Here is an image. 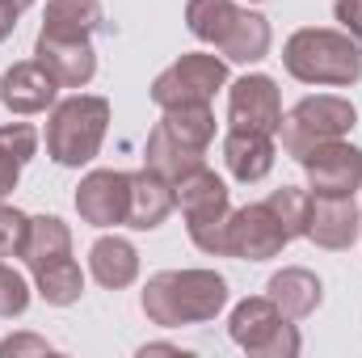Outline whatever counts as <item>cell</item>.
<instances>
[{
    "instance_id": "obj_1",
    "label": "cell",
    "mask_w": 362,
    "mask_h": 358,
    "mask_svg": "<svg viewBox=\"0 0 362 358\" xmlns=\"http://www.w3.org/2000/svg\"><path fill=\"white\" fill-rule=\"evenodd\" d=\"M228 282L215 270H160L144 287V316L160 329L206 325L223 312Z\"/></svg>"
},
{
    "instance_id": "obj_2",
    "label": "cell",
    "mask_w": 362,
    "mask_h": 358,
    "mask_svg": "<svg viewBox=\"0 0 362 358\" xmlns=\"http://www.w3.org/2000/svg\"><path fill=\"white\" fill-rule=\"evenodd\" d=\"M282 68L303 85H333L350 89L362 81V42L346 30H295L282 47Z\"/></svg>"
},
{
    "instance_id": "obj_3",
    "label": "cell",
    "mask_w": 362,
    "mask_h": 358,
    "mask_svg": "<svg viewBox=\"0 0 362 358\" xmlns=\"http://www.w3.org/2000/svg\"><path fill=\"white\" fill-rule=\"evenodd\" d=\"M110 127V101L105 97H89L76 93L68 101H59L47 118V156L64 169H81L101 152Z\"/></svg>"
},
{
    "instance_id": "obj_4",
    "label": "cell",
    "mask_w": 362,
    "mask_h": 358,
    "mask_svg": "<svg viewBox=\"0 0 362 358\" xmlns=\"http://www.w3.org/2000/svg\"><path fill=\"white\" fill-rule=\"evenodd\" d=\"M358 122V110L354 101L346 97H333V93H316V97H303L278 127L282 135V152L303 161L316 144H329V139H341L346 131H354Z\"/></svg>"
},
{
    "instance_id": "obj_5",
    "label": "cell",
    "mask_w": 362,
    "mask_h": 358,
    "mask_svg": "<svg viewBox=\"0 0 362 358\" xmlns=\"http://www.w3.org/2000/svg\"><path fill=\"white\" fill-rule=\"evenodd\" d=\"M228 333L232 342L253 358H295L299 354V329L274 308L270 295H249L232 308V321H228Z\"/></svg>"
},
{
    "instance_id": "obj_6",
    "label": "cell",
    "mask_w": 362,
    "mask_h": 358,
    "mask_svg": "<svg viewBox=\"0 0 362 358\" xmlns=\"http://www.w3.org/2000/svg\"><path fill=\"white\" fill-rule=\"evenodd\" d=\"M228 85V64L206 55V51H189L177 64H169L156 81H152V101L160 110L173 105H211V97Z\"/></svg>"
},
{
    "instance_id": "obj_7",
    "label": "cell",
    "mask_w": 362,
    "mask_h": 358,
    "mask_svg": "<svg viewBox=\"0 0 362 358\" xmlns=\"http://www.w3.org/2000/svg\"><path fill=\"white\" fill-rule=\"evenodd\" d=\"M299 165L308 173V194L312 198H354L362 190V152L346 139L316 144Z\"/></svg>"
},
{
    "instance_id": "obj_8",
    "label": "cell",
    "mask_w": 362,
    "mask_h": 358,
    "mask_svg": "<svg viewBox=\"0 0 362 358\" xmlns=\"http://www.w3.org/2000/svg\"><path fill=\"white\" fill-rule=\"evenodd\" d=\"M286 241L291 236L282 232V224L270 211V202H249V207L232 211V219H228V258L266 262V258L282 253Z\"/></svg>"
},
{
    "instance_id": "obj_9",
    "label": "cell",
    "mask_w": 362,
    "mask_h": 358,
    "mask_svg": "<svg viewBox=\"0 0 362 358\" xmlns=\"http://www.w3.org/2000/svg\"><path fill=\"white\" fill-rule=\"evenodd\" d=\"M34 59L55 76L59 89H85L93 76H97V51H93L89 38H81V34H51V30H38Z\"/></svg>"
},
{
    "instance_id": "obj_10",
    "label": "cell",
    "mask_w": 362,
    "mask_h": 358,
    "mask_svg": "<svg viewBox=\"0 0 362 358\" xmlns=\"http://www.w3.org/2000/svg\"><path fill=\"white\" fill-rule=\"evenodd\" d=\"M228 122H232V127H245V131L278 135V127H282V97H278V85H274L270 76H262V72L240 76V81L228 89Z\"/></svg>"
},
{
    "instance_id": "obj_11",
    "label": "cell",
    "mask_w": 362,
    "mask_h": 358,
    "mask_svg": "<svg viewBox=\"0 0 362 358\" xmlns=\"http://www.w3.org/2000/svg\"><path fill=\"white\" fill-rule=\"evenodd\" d=\"M76 211L93 228L127 224V173L118 169H93L76 185Z\"/></svg>"
},
{
    "instance_id": "obj_12",
    "label": "cell",
    "mask_w": 362,
    "mask_h": 358,
    "mask_svg": "<svg viewBox=\"0 0 362 358\" xmlns=\"http://www.w3.org/2000/svg\"><path fill=\"white\" fill-rule=\"evenodd\" d=\"M177 207L173 181L152 173L148 165L139 173H127V228L135 232H152L169 219V211Z\"/></svg>"
},
{
    "instance_id": "obj_13",
    "label": "cell",
    "mask_w": 362,
    "mask_h": 358,
    "mask_svg": "<svg viewBox=\"0 0 362 358\" xmlns=\"http://www.w3.org/2000/svg\"><path fill=\"white\" fill-rule=\"evenodd\" d=\"M55 76L38 64V59H25V64H13L4 76H0V105L13 110V114H42L55 105Z\"/></svg>"
},
{
    "instance_id": "obj_14",
    "label": "cell",
    "mask_w": 362,
    "mask_h": 358,
    "mask_svg": "<svg viewBox=\"0 0 362 358\" xmlns=\"http://www.w3.org/2000/svg\"><path fill=\"white\" fill-rule=\"evenodd\" d=\"M362 211L354 198H312V219H308V241H316L320 249H350L358 241Z\"/></svg>"
},
{
    "instance_id": "obj_15",
    "label": "cell",
    "mask_w": 362,
    "mask_h": 358,
    "mask_svg": "<svg viewBox=\"0 0 362 358\" xmlns=\"http://www.w3.org/2000/svg\"><path fill=\"white\" fill-rule=\"evenodd\" d=\"M274 135L266 131H245V127H232L228 139H223V161H228V173L236 181H262L274 169Z\"/></svg>"
},
{
    "instance_id": "obj_16",
    "label": "cell",
    "mask_w": 362,
    "mask_h": 358,
    "mask_svg": "<svg viewBox=\"0 0 362 358\" xmlns=\"http://www.w3.org/2000/svg\"><path fill=\"white\" fill-rule=\"evenodd\" d=\"M266 295L274 299V308H278L286 321H303V316H312V312L320 308L325 287H320V278H316L312 270L286 266L266 282Z\"/></svg>"
},
{
    "instance_id": "obj_17",
    "label": "cell",
    "mask_w": 362,
    "mask_h": 358,
    "mask_svg": "<svg viewBox=\"0 0 362 358\" xmlns=\"http://www.w3.org/2000/svg\"><path fill=\"white\" fill-rule=\"evenodd\" d=\"M270 21L262 17V13H249V8H240L236 17H232V25L223 30V38L215 42V51L223 55V59H232V64H257V59H266L270 55Z\"/></svg>"
},
{
    "instance_id": "obj_18",
    "label": "cell",
    "mask_w": 362,
    "mask_h": 358,
    "mask_svg": "<svg viewBox=\"0 0 362 358\" xmlns=\"http://www.w3.org/2000/svg\"><path fill=\"white\" fill-rule=\"evenodd\" d=\"M89 270L105 291H122L139 278V253L127 236H101L89 249Z\"/></svg>"
},
{
    "instance_id": "obj_19",
    "label": "cell",
    "mask_w": 362,
    "mask_h": 358,
    "mask_svg": "<svg viewBox=\"0 0 362 358\" xmlns=\"http://www.w3.org/2000/svg\"><path fill=\"white\" fill-rule=\"evenodd\" d=\"M173 194H177V207H181V215H185V224H189V219H202V215H215V211H223V207H232V202H228V185H223V178H215L206 165H198V169H189L185 178L173 181Z\"/></svg>"
},
{
    "instance_id": "obj_20",
    "label": "cell",
    "mask_w": 362,
    "mask_h": 358,
    "mask_svg": "<svg viewBox=\"0 0 362 358\" xmlns=\"http://www.w3.org/2000/svg\"><path fill=\"white\" fill-rule=\"evenodd\" d=\"M59 258H72V232L59 215H34L30 219V232H25V249H21V262L30 270H42Z\"/></svg>"
},
{
    "instance_id": "obj_21",
    "label": "cell",
    "mask_w": 362,
    "mask_h": 358,
    "mask_svg": "<svg viewBox=\"0 0 362 358\" xmlns=\"http://www.w3.org/2000/svg\"><path fill=\"white\" fill-rule=\"evenodd\" d=\"M144 156H148V169L152 173H160V178L177 181L185 178L189 169H198V165H206L202 156L206 152H194V148H185V144H177L160 122L152 127V135H148V148H144Z\"/></svg>"
},
{
    "instance_id": "obj_22",
    "label": "cell",
    "mask_w": 362,
    "mask_h": 358,
    "mask_svg": "<svg viewBox=\"0 0 362 358\" xmlns=\"http://www.w3.org/2000/svg\"><path fill=\"white\" fill-rule=\"evenodd\" d=\"M34 152H38V131L30 122L0 127V198L17 190V178H21V169Z\"/></svg>"
},
{
    "instance_id": "obj_23",
    "label": "cell",
    "mask_w": 362,
    "mask_h": 358,
    "mask_svg": "<svg viewBox=\"0 0 362 358\" xmlns=\"http://www.w3.org/2000/svg\"><path fill=\"white\" fill-rule=\"evenodd\" d=\"M101 25H105L101 0H47L42 30H51V34H81V38H93Z\"/></svg>"
},
{
    "instance_id": "obj_24",
    "label": "cell",
    "mask_w": 362,
    "mask_h": 358,
    "mask_svg": "<svg viewBox=\"0 0 362 358\" xmlns=\"http://www.w3.org/2000/svg\"><path fill=\"white\" fill-rule=\"evenodd\" d=\"M160 127L177 144L194 148V152H206L211 139H215V114H211V105H173V110H165Z\"/></svg>"
},
{
    "instance_id": "obj_25",
    "label": "cell",
    "mask_w": 362,
    "mask_h": 358,
    "mask_svg": "<svg viewBox=\"0 0 362 358\" xmlns=\"http://www.w3.org/2000/svg\"><path fill=\"white\" fill-rule=\"evenodd\" d=\"M34 287H38V295L51 308H72L81 299V291H85V274H81V266L72 258H59L51 266L34 270Z\"/></svg>"
},
{
    "instance_id": "obj_26",
    "label": "cell",
    "mask_w": 362,
    "mask_h": 358,
    "mask_svg": "<svg viewBox=\"0 0 362 358\" xmlns=\"http://www.w3.org/2000/svg\"><path fill=\"white\" fill-rule=\"evenodd\" d=\"M240 8L232 4V0H189L185 4V25H189V34L198 38V42H219L223 38V30L232 25V17H236Z\"/></svg>"
},
{
    "instance_id": "obj_27",
    "label": "cell",
    "mask_w": 362,
    "mask_h": 358,
    "mask_svg": "<svg viewBox=\"0 0 362 358\" xmlns=\"http://www.w3.org/2000/svg\"><path fill=\"white\" fill-rule=\"evenodd\" d=\"M270 211L278 215V224H282V232L295 241V236H308V219H312V194L308 190H299V185H282V190H274L270 198Z\"/></svg>"
},
{
    "instance_id": "obj_28",
    "label": "cell",
    "mask_w": 362,
    "mask_h": 358,
    "mask_svg": "<svg viewBox=\"0 0 362 358\" xmlns=\"http://www.w3.org/2000/svg\"><path fill=\"white\" fill-rule=\"evenodd\" d=\"M228 219H232V207L215 211V215H202V219H189V241L211 253V258H228Z\"/></svg>"
},
{
    "instance_id": "obj_29",
    "label": "cell",
    "mask_w": 362,
    "mask_h": 358,
    "mask_svg": "<svg viewBox=\"0 0 362 358\" xmlns=\"http://www.w3.org/2000/svg\"><path fill=\"white\" fill-rule=\"evenodd\" d=\"M25 308H30V282H25L13 266L0 262V316L13 321V316H21Z\"/></svg>"
},
{
    "instance_id": "obj_30",
    "label": "cell",
    "mask_w": 362,
    "mask_h": 358,
    "mask_svg": "<svg viewBox=\"0 0 362 358\" xmlns=\"http://www.w3.org/2000/svg\"><path fill=\"white\" fill-rule=\"evenodd\" d=\"M25 232H30V215H21L17 207H4L0 202V262L4 258H21Z\"/></svg>"
},
{
    "instance_id": "obj_31",
    "label": "cell",
    "mask_w": 362,
    "mask_h": 358,
    "mask_svg": "<svg viewBox=\"0 0 362 358\" xmlns=\"http://www.w3.org/2000/svg\"><path fill=\"white\" fill-rule=\"evenodd\" d=\"M17 354H55V346H51L47 337H34V333L4 337V342H0V358H17Z\"/></svg>"
},
{
    "instance_id": "obj_32",
    "label": "cell",
    "mask_w": 362,
    "mask_h": 358,
    "mask_svg": "<svg viewBox=\"0 0 362 358\" xmlns=\"http://www.w3.org/2000/svg\"><path fill=\"white\" fill-rule=\"evenodd\" d=\"M333 17L354 42H362V0H333Z\"/></svg>"
},
{
    "instance_id": "obj_33",
    "label": "cell",
    "mask_w": 362,
    "mask_h": 358,
    "mask_svg": "<svg viewBox=\"0 0 362 358\" xmlns=\"http://www.w3.org/2000/svg\"><path fill=\"white\" fill-rule=\"evenodd\" d=\"M17 17H21V8H17L13 0H0V42H4V38H13Z\"/></svg>"
},
{
    "instance_id": "obj_34",
    "label": "cell",
    "mask_w": 362,
    "mask_h": 358,
    "mask_svg": "<svg viewBox=\"0 0 362 358\" xmlns=\"http://www.w3.org/2000/svg\"><path fill=\"white\" fill-rule=\"evenodd\" d=\"M148 354H177V358H185V350H181V346H169V342H148V346H139V358H148Z\"/></svg>"
},
{
    "instance_id": "obj_35",
    "label": "cell",
    "mask_w": 362,
    "mask_h": 358,
    "mask_svg": "<svg viewBox=\"0 0 362 358\" xmlns=\"http://www.w3.org/2000/svg\"><path fill=\"white\" fill-rule=\"evenodd\" d=\"M13 4H17V8H21V13H25V8H30V4H34V0H13Z\"/></svg>"
},
{
    "instance_id": "obj_36",
    "label": "cell",
    "mask_w": 362,
    "mask_h": 358,
    "mask_svg": "<svg viewBox=\"0 0 362 358\" xmlns=\"http://www.w3.org/2000/svg\"><path fill=\"white\" fill-rule=\"evenodd\" d=\"M257 4H262V0H257Z\"/></svg>"
}]
</instances>
